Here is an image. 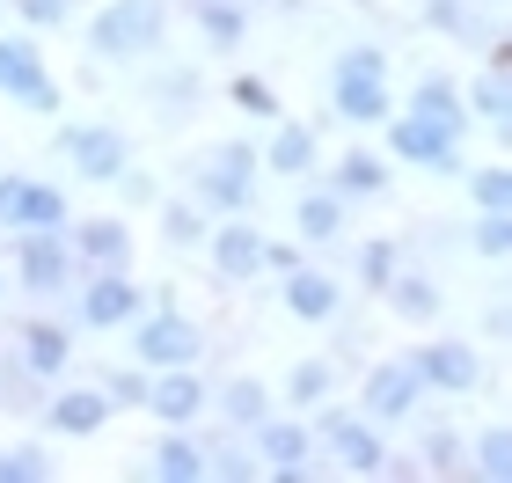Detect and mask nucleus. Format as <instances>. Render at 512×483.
<instances>
[{"mask_svg":"<svg viewBox=\"0 0 512 483\" xmlns=\"http://www.w3.org/2000/svg\"><path fill=\"white\" fill-rule=\"evenodd\" d=\"M44 476H52L44 447H0V483H44Z\"/></svg>","mask_w":512,"mask_h":483,"instance_id":"obj_41","label":"nucleus"},{"mask_svg":"<svg viewBox=\"0 0 512 483\" xmlns=\"http://www.w3.org/2000/svg\"><path fill=\"white\" fill-rule=\"evenodd\" d=\"M169 37V0H110L103 15H88V52L96 59H147Z\"/></svg>","mask_w":512,"mask_h":483,"instance_id":"obj_2","label":"nucleus"},{"mask_svg":"<svg viewBox=\"0 0 512 483\" xmlns=\"http://www.w3.org/2000/svg\"><path fill=\"white\" fill-rule=\"evenodd\" d=\"M205 227H213V220H205V205H161V242H169V249H205Z\"/></svg>","mask_w":512,"mask_h":483,"instance_id":"obj_35","label":"nucleus"},{"mask_svg":"<svg viewBox=\"0 0 512 483\" xmlns=\"http://www.w3.org/2000/svg\"><path fill=\"white\" fill-rule=\"evenodd\" d=\"M483 330H491V344H505V301L483 308Z\"/></svg>","mask_w":512,"mask_h":483,"instance_id":"obj_46","label":"nucleus"},{"mask_svg":"<svg viewBox=\"0 0 512 483\" xmlns=\"http://www.w3.org/2000/svg\"><path fill=\"white\" fill-rule=\"evenodd\" d=\"M15 15L30 22V30H66V22H74V0H15Z\"/></svg>","mask_w":512,"mask_h":483,"instance_id":"obj_43","label":"nucleus"},{"mask_svg":"<svg viewBox=\"0 0 512 483\" xmlns=\"http://www.w3.org/2000/svg\"><path fill=\"white\" fill-rule=\"evenodd\" d=\"M425 30H439V37H476V8L469 0H425Z\"/></svg>","mask_w":512,"mask_h":483,"instance_id":"obj_39","label":"nucleus"},{"mask_svg":"<svg viewBox=\"0 0 512 483\" xmlns=\"http://www.w3.org/2000/svg\"><path fill=\"white\" fill-rule=\"evenodd\" d=\"M300 264H308V242H271V235H264V271L286 279V271H300Z\"/></svg>","mask_w":512,"mask_h":483,"instance_id":"obj_44","label":"nucleus"},{"mask_svg":"<svg viewBox=\"0 0 512 483\" xmlns=\"http://www.w3.org/2000/svg\"><path fill=\"white\" fill-rule=\"evenodd\" d=\"M37 418H44V432H59V440H96L110 425V396L103 388H44Z\"/></svg>","mask_w":512,"mask_h":483,"instance_id":"obj_17","label":"nucleus"},{"mask_svg":"<svg viewBox=\"0 0 512 483\" xmlns=\"http://www.w3.org/2000/svg\"><path fill=\"white\" fill-rule=\"evenodd\" d=\"M59 154L81 183H118V169H132V140L118 125H59Z\"/></svg>","mask_w":512,"mask_h":483,"instance_id":"obj_14","label":"nucleus"},{"mask_svg":"<svg viewBox=\"0 0 512 483\" xmlns=\"http://www.w3.org/2000/svg\"><path fill=\"white\" fill-rule=\"evenodd\" d=\"M0 227H8V235H66V227H74V205H66L59 183L0 169Z\"/></svg>","mask_w":512,"mask_h":483,"instance_id":"obj_5","label":"nucleus"},{"mask_svg":"<svg viewBox=\"0 0 512 483\" xmlns=\"http://www.w3.org/2000/svg\"><path fill=\"white\" fill-rule=\"evenodd\" d=\"M337 374H344L337 359H300L293 374H286V403H293V410H315V403H330V396H337Z\"/></svg>","mask_w":512,"mask_h":483,"instance_id":"obj_32","label":"nucleus"},{"mask_svg":"<svg viewBox=\"0 0 512 483\" xmlns=\"http://www.w3.org/2000/svg\"><path fill=\"white\" fill-rule=\"evenodd\" d=\"M66 249H74L81 271H132V227H125L118 213L74 220V227H66Z\"/></svg>","mask_w":512,"mask_h":483,"instance_id":"obj_18","label":"nucleus"},{"mask_svg":"<svg viewBox=\"0 0 512 483\" xmlns=\"http://www.w3.org/2000/svg\"><path fill=\"white\" fill-rule=\"evenodd\" d=\"M315 161H322V132L315 125H278L264 147H256V169H271V176H286V183H300V176H315Z\"/></svg>","mask_w":512,"mask_h":483,"instance_id":"obj_20","label":"nucleus"},{"mask_svg":"<svg viewBox=\"0 0 512 483\" xmlns=\"http://www.w3.org/2000/svg\"><path fill=\"white\" fill-rule=\"evenodd\" d=\"M147 96L161 103V118H191L198 96H205V81L191 74V66H176V74H154V81H147Z\"/></svg>","mask_w":512,"mask_h":483,"instance_id":"obj_33","label":"nucleus"},{"mask_svg":"<svg viewBox=\"0 0 512 483\" xmlns=\"http://www.w3.org/2000/svg\"><path fill=\"white\" fill-rule=\"evenodd\" d=\"M330 110L344 125H381L395 96H388V52L381 44H344L330 59Z\"/></svg>","mask_w":512,"mask_h":483,"instance_id":"obj_1","label":"nucleus"},{"mask_svg":"<svg viewBox=\"0 0 512 483\" xmlns=\"http://www.w3.org/2000/svg\"><path fill=\"white\" fill-rule=\"evenodd\" d=\"M147 381H154V374L132 359V366H103V381H96V388L110 396V410H139V403H147Z\"/></svg>","mask_w":512,"mask_h":483,"instance_id":"obj_37","label":"nucleus"},{"mask_svg":"<svg viewBox=\"0 0 512 483\" xmlns=\"http://www.w3.org/2000/svg\"><path fill=\"white\" fill-rule=\"evenodd\" d=\"M205 447V476H220V483H249V476H264V469H256V447H242L235 440V432H213V440H198Z\"/></svg>","mask_w":512,"mask_h":483,"instance_id":"obj_31","label":"nucleus"},{"mask_svg":"<svg viewBox=\"0 0 512 483\" xmlns=\"http://www.w3.org/2000/svg\"><path fill=\"white\" fill-rule=\"evenodd\" d=\"M410 110L417 118H432V125H447V132H461L469 140V96H461V81L454 74H425L410 88Z\"/></svg>","mask_w":512,"mask_h":483,"instance_id":"obj_24","label":"nucleus"},{"mask_svg":"<svg viewBox=\"0 0 512 483\" xmlns=\"http://www.w3.org/2000/svg\"><path fill=\"white\" fill-rule=\"evenodd\" d=\"M205 403L220 410V425H227V432H249V425H264V418H271V388L256 381V374H227V388H220V396H205Z\"/></svg>","mask_w":512,"mask_h":483,"instance_id":"obj_25","label":"nucleus"},{"mask_svg":"<svg viewBox=\"0 0 512 483\" xmlns=\"http://www.w3.org/2000/svg\"><path fill=\"white\" fill-rule=\"evenodd\" d=\"M359 286L366 293H381L388 279H395V271H403V242H395V235H374V242H359Z\"/></svg>","mask_w":512,"mask_h":483,"instance_id":"obj_34","label":"nucleus"},{"mask_svg":"<svg viewBox=\"0 0 512 483\" xmlns=\"http://www.w3.org/2000/svg\"><path fill=\"white\" fill-rule=\"evenodd\" d=\"M410 366H417V381H425V396H476L483 388V352L476 344H461V337H432V344H417L410 352Z\"/></svg>","mask_w":512,"mask_h":483,"instance_id":"obj_10","label":"nucleus"},{"mask_svg":"<svg viewBox=\"0 0 512 483\" xmlns=\"http://www.w3.org/2000/svg\"><path fill=\"white\" fill-rule=\"evenodd\" d=\"M81 279V264H74V249H66V235H15V286L22 301H37V308H52L66 301Z\"/></svg>","mask_w":512,"mask_h":483,"instance_id":"obj_6","label":"nucleus"},{"mask_svg":"<svg viewBox=\"0 0 512 483\" xmlns=\"http://www.w3.org/2000/svg\"><path fill=\"white\" fill-rule=\"evenodd\" d=\"M469 476H476V483H512V432H505V418H491V425L476 432Z\"/></svg>","mask_w":512,"mask_h":483,"instance_id":"obj_30","label":"nucleus"},{"mask_svg":"<svg viewBox=\"0 0 512 483\" xmlns=\"http://www.w3.org/2000/svg\"><path fill=\"white\" fill-rule=\"evenodd\" d=\"M227 96H235L249 118H286V103H278V88L271 81H256V74H235V88H227Z\"/></svg>","mask_w":512,"mask_h":483,"instance_id":"obj_42","label":"nucleus"},{"mask_svg":"<svg viewBox=\"0 0 512 483\" xmlns=\"http://www.w3.org/2000/svg\"><path fill=\"white\" fill-rule=\"evenodd\" d=\"M147 476H161V483H205V447L191 440V432H161V447L147 454Z\"/></svg>","mask_w":512,"mask_h":483,"instance_id":"obj_26","label":"nucleus"},{"mask_svg":"<svg viewBox=\"0 0 512 483\" xmlns=\"http://www.w3.org/2000/svg\"><path fill=\"white\" fill-rule=\"evenodd\" d=\"M183 8L198 15V30L213 52H235V44L249 37V0H183Z\"/></svg>","mask_w":512,"mask_h":483,"instance_id":"obj_28","label":"nucleus"},{"mask_svg":"<svg viewBox=\"0 0 512 483\" xmlns=\"http://www.w3.org/2000/svg\"><path fill=\"white\" fill-rule=\"evenodd\" d=\"M205 257H213L220 286H256L264 279V227L249 213H220V227H205Z\"/></svg>","mask_w":512,"mask_h":483,"instance_id":"obj_11","label":"nucleus"},{"mask_svg":"<svg viewBox=\"0 0 512 483\" xmlns=\"http://www.w3.org/2000/svg\"><path fill=\"white\" fill-rule=\"evenodd\" d=\"M293 227H300V242H308V249H330V242H344V227H352V205L322 183V191H308L293 205Z\"/></svg>","mask_w":512,"mask_h":483,"instance_id":"obj_23","label":"nucleus"},{"mask_svg":"<svg viewBox=\"0 0 512 483\" xmlns=\"http://www.w3.org/2000/svg\"><path fill=\"white\" fill-rule=\"evenodd\" d=\"M0 308H8V271H0Z\"/></svg>","mask_w":512,"mask_h":483,"instance_id":"obj_47","label":"nucleus"},{"mask_svg":"<svg viewBox=\"0 0 512 483\" xmlns=\"http://www.w3.org/2000/svg\"><path fill=\"white\" fill-rule=\"evenodd\" d=\"M37 403H44V381L15 352H0V410H37Z\"/></svg>","mask_w":512,"mask_h":483,"instance_id":"obj_36","label":"nucleus"},{"mask_svg":"<svg viewBox=\"0 0 512 483\" xmlns=\"http://www.w3.org/2000/svg\"><path fill=\"white\" fill-rule=\"evenodd\" d=\"M15 359L30 366L44 388L66 381V366H74V322H59V315H30V322L15 330Z\"/></svg>","mask_w":512,"mask_h":483,"instance_id":"obj_16","label":"nucleus"},{"mask_svg":"<svg viewBox=\"0 0 512 483\" xmlns=\"http://www.w3.org/2000/svg\"><path fill=\"white\" fill-rule=\"evenodd\" d=\"M308 432H315V454H330L344 476H381V462H388L381 425H366L359 410H344V403H315Z\"/></svg>","mask_w":512,"mask_h":483,"instance_id":"obj_4","label":"nucleus"},{"mask_svg":"<svg viewBox=\"0 0 512 483\" xmlns=\"http://www.w3.org/2000/svg\"><path fill=\"white\" fill-rule=\"evenodd\" d=\"M330 191H337L344 205L381 198V191H388V161H381V154H366V147H352V154H344L337 169H330Z\"/></svg>","mask_w":512,"mask_h":483,"instance_id":"obj_27","label":"nucleus"},{"mask_svg":"<svg viewBox=\"0 0 512 483\" xmlns=\"http://www.w3.org/2000/svg\"><path fill=\"white\" fill-rule=\"evenodd\" d=\"M278 301H286V315H300V322H337V315H344V279H330V271H315V264H300V271H286Z\"/></svg>","mask_w":512,"mask_h":483,"instance_id":"obj_21","label":"nucleus"},{"mask_svg":"<svg viewBox=\"0 0 512 483\" xmlns=\"http://www.w3.org/2000/svg\"><path fill=\"white\" fill-rule=\"evenodd\" d=\"M0 96H15L37 118L59 110V81H52V66H44V52L30 37H0Z\"/></svg>","mask_w":512,"mask_h":483,"instance_id":"obj_13","label":"nucleus"},{"mask_svg":"<svg viewBox=\"0 0 512 483\" xmlns=\"http://www.w3.org/2000/svg\"><path fill=\"white\" fill-rule=\"evenodd\" d=\"M417 476H469V447H461L454 425H425V440H417Z\"/></svg>","mask_w":512,"mask_h":483,"instance_id":"obj_29","label":"nucleus"},{"mask_svg":"<svg viewBox=\"0 0 512 483\" xmlns=\"http://www.w3.org/2000/svg\"><path fill=\"white\" fill-rule=\"evenodd\" d=\"M381 301H388V315H395V322H417V330L447 315V293H439L432 271H395V279L381 286Z\"/></svg>","mask_w":512,"mask_h":483,"instance_id":"obj_22","label":"nucleus"},{"mask_svg":"<svg viewBox=\"0 0 512 483\" xmlns=\"http://www.w3.org/2000/svg\"><path fill=\"white\" fill-rule=\"evenodd\" d=\"M139 410H154L161 425H176V432H191L205 418V381H198V366H161V374L147 381V403Z\"/></svg>","mask_w":512,"mask_h":483,"instance_id":"obj_19","label":"nucleus"},{"mask_svg":"<svg viewBox=\"0 0 512 483\" xmlns=\"http://www.w3.org/2000/svg\"><path fill=\"white\" fill-rule=\"evenodd\" d=\"M125 330H132V359L147 366V374H161V366H198L205 359V330L176 301H147Z\"/></svg>","mask_w":512,"mask_h":483,"instance_id":"obj_3","label":"nucleus"},{"mask_svg":"<svg viewBox=\"0 0 512 483\" xmlns=\"http://www.w3.org/2000/svg\"><path fill=\"white\" fill-rule=\"evenodd\" d=\"M249 447H256V469L278 476V483H300L315 469V432L300 425V418H264V425H249Z\"/></svg>","mask_w":512,"mask_h":483,"instance_id":"obj_15","label":"nucleus"},{"mask_svg":"<svg viewBox=\"0 0 512 483\" xmlns=\"http://www.w3.org/2000/svg\"><path fill=\"white\" fill-rule=\"evenodd\" d=\"M469 198H476V213H512V169H505V161L469 169Z\"/></svg>","mask_w":512,"mask_h":483,"instance_id":"obj_38","label":"nucleus"},{"mask_svg":"<svg viewBox=\"0 0 512 483\" xmlns=\"http://www.w3.org/2000/svg\"><path fill=\"white\" fill-rule=\"evenodd\" d=\"M469 249H476V257H491V264H505L512 257V213H483L469 227Z\"/></svg>","mask_w":512,"mask_h":483,"instance_id":"obj_40","label":"nucleus"},{"mask_svg":"<svg viewBox=\"0 0 512 483\" xmlns=\"http://www.w3.org/2000/svg\"><path fill=\"white\" fill-rule=\"evenodd\" d=\"M66 301H74V330L110 337V330H125V322L147 308V286H139L132 271H81Z\"/></svg>","mask_w":512,"mask_h":483,"instance_id":"obj_8","label":"nucleus"},{"mask_svg":"<svg viewBox=\"0 0 512 483\" xmlns=\"http://www.w3.org/2000/svg\"><path fill=\"white\" fill-rule=\"evenodd\" d=\"M118 198H125V205H154L161 183H154L147 169H118Z\"/></svg>","mask_w":512,"mask_h":483,"instance_id":"obj_45","label":"nucleus"},{"mask_svg":"<svg viewBox=\"0 0 512 483\" xmlns=\"http://www.w3.org/2000/svg\"><path fill=\"white\" fill-rule=\"evenodd\" d=\"M388 154L403 161V169H432V176H461V132L417 118V110H403V118L388 125Z\"/></svg>","mask_w":512,"mask_h":483,"instance_id":"obj_12","label":"nucleus"},{"mask_svg":"<svg viewBox=\"0 0 512 483\" xmlns=\"http://www.w3.org/2000/svg\"><path fill=\"white\" fill-rule=\"evenodd\" d=\"M191 191H198L205 213H249L256 205V147L249 140H220L191 169Z\"/></svg>","mask_w":512,"mask_h":483,"instance_id":"obj_7","label":"nucleus"},{"mask_svg":"<svg viewBox=\"0 0 512 483\" xmlns=\"http://www.w3.org/2000/svg\"><path fill=\"white\" fill-rule=\"evenodd\" d=\"M417 410H425V381H417V366H410V352L403 359H374L366 366V381H359V418L366 425H410Z\"/></svg>","mask_w":512,"mask_h":483,"instance_id":"obj_9","label":"nucleus"}]
</instances>
